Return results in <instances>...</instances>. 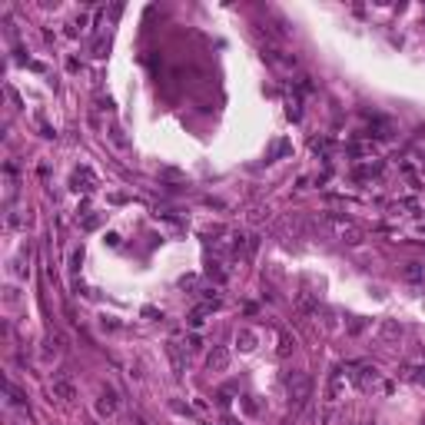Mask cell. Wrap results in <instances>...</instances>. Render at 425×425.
Listing matches in <instances>:
<instances>
[{
	"label": "cell",
	"instance_id": "cell-1",
	"mask_svg": "<svg viewBox=\"0 0 425 425\" xmlns=\"http://www.w3.org/2000/svg\"><path fill=\"white\" fill-rule=\"evenodd\" d=\"M286 389H289L292 402H306L309 392H313V382H309L306 372H292V375H286Z\"/></svg>",
	"mask_w": 425,
	"mask_h": 425
},
{
	"label": "cell",
	"instance_id": "cell-2",
	"mask_svg": "<svg viewBox=\"0 0 425 425\" xmlns=\"http://www.w3.org/2000/svg\"><path fill=\"white\" fill-rule=\"evenodd\" d=\"M53 399H60V402H73V399H77V385H73L70 375H63V372L53 379Z\"/></svg>",
	"mask_w": 425,
	"mask_h": 425
},
{
	"label": "cell",
	"instance_id": "cell-3",
	"mask_svg": "<svg viewBox=\"0 0 425 425\" xmlns=\"http://www.w3.org/2000/svg\"><path fill=\"white\" fill-rule=\"evenodd\" d=\"M206 366H210L212 372H223L226 366H229V352H226L223 346H212V352L206 356Z\"/></svg>",
	"mask_w": 425,
	"mask_h": 425
},
{
	"label": "cell",
	"instance_id": "cell-4",
	"mask_svg": "<svg viewBox=\"0 0 425 425\" xmlns=\"http://www.w3.org/2000/svg\"><path fill=\"white\" fill-rule=\"evenodd\" d=\"M93 186H97V179H93V173H90L87 166H80L77 173H73V190H77V193H80V190H83V193H90Z\"/></svg>",
	"mask_w": 425,
	"mask_h": 425
},
{
	"label": "cell",
	"instance_id": "cell-5",
	"mask_svg": "<svg viewBox=\"0 0 425 425\" xmlns=\"http://www.w3.org/2000/svg\"><path fill=\"white\" fill-rule=\"evenodd\" d=\"M166 356H169V362H173V372H176V375H183V372H186V362H183V349H179L176 342H166Z\"/></svg>",
	"mask_w": 425,
	"mask_h": 425
},
{
	"label": "cell",
	"instance_id": "cell-6",
	"mask_svg": "<svg viewBox=\"0 0 425 425\" xmlns=\"http://www.w3.org/2000/svg\"><path fill=\"white\" fill-rule=\"evenodd\" d=\"M402 279H409V282H425V266H422V263H405Z\"/></svg>",
	"mask_w": 425,
	"mask_h": 425
},
{
	"label": "cell",
	"instance_id": "cell-7",
	"mask_svg": "<svg viewBox=\"0 0 425 425\" xmlns=\"http://www.w3.org/2000/svg\"><path fill=\"white\" fill-rule=\"evenodd\" d=\"M369 130H372L369 136H379V140H389V136H392V126H389V120H382V116H372Z\"/></svg>",
	"mask_w": 425,
	"mask_h": 425
},
{
	"label": "cell",
	"instance_id": "cell-8",
	"mask_svg": "<svg viewBox=\"0 0 425 425\" xmlns=\"http://www.w3.org/2000/svg\"><path fill=\"white\" fill-rule=\"evenodd\" d=\"M113 409H116V392L103 389V399L97 402V412H100V415H113Z\"/></svg>",
	"mask_w": 425,
	"mask_h": 425
},
{
	"label": "cell",
	"instance_id": "cell-9",
	"mask_svg": "<svg viewBox=\"0 0 425 425\" xmlns=\"http://www.w3.org/2000/svg\"><path fill=\"white\" fill-rule=\"evenodd\" d=\"M379 336L385 339V342H392V339H399V336H402V325L395 322V319H385V322L379 325Z\"/></svg>",
	"mask_w": 425,
	"mask_h": 425
},
{
	"label": "cell",
	"instance_id": "cell-10",
	"mask_svg": "<svg viewBox=\"0 0 425 425\" xmlns=\"http://www.w3.org/2000/svg\"><path fill=\"white\" fill-rule=\"evenodd\" d=\"M339 392H342V372H336V375L329 379V389H325V399H329V402H336V399H339Z\"/></svg>",
	"mask_w": 425,
	"mask_h": 425
},
{
	"label": "cell",
	"instance_id": "cell-11",
	"mask_svg": "<svg viewBox=\"0 0 425 425\" xmlns=\"http://www.w3.org/2000/svg\"><path fill=\"white\" fill-rule=\"evenodd\" d=\"M382 169V163H362V166H356V179H369V176H375Z\"/></svg>",
	"mask_w": 425,
	"mask_h": 425
},
{
	"label": "cell",
	"instance_id": "cell-12",
	"mask_svg": "<svg viewBox=\"0 0 425 425\" xmlns=\"http://www.w3.org/2000/svg\"><path fill=\"white\" fill-rule=\"evenodd\" d=\"M236 342H239V349H253V346H256V332L239 329V332H236Z\"/></svg>",
	"mask_w": 425,
	"mask_h": 425
},
{
	"label": "cell",
	"instance_id": "cell-13",
	"mask_svg": "<svg viewBox=\"0 0 425 425\" xmlns=\"http://www.w3.org/2000/svg\"><path fill=\"white\" fill-rule=\"evenodd\" d=\"M44 346H47V349H44V359H50V356H56V352H60V339H47Z\"/></svg>",
	"mask_w": 425,
	"mask_h": 425
},
{
	"label": "cell",
	"instance_id": "cell-14",
	"mask_svg": "<svg viewBox=\"0 0 425 425\" xmlns=\"http://www.w3.org/2000/svg\"><path fill=\"white\" fill-rule=\"evenodd\" d=\"M106 50H110L106 40H97V44H93V56H106Z\"/></svg>",
	"mask_w": 425,
	"mask_h": 425
},
{
	"label": "cell",
	"instance_id": "cell-15",
	"mask_svg": "<svg viewBox=\"0 0 425 425\" xmlns=\"http://www.w3.org/2000/svg\"><path fill=\"white\" fill-rule=\"evenodd\" d=\"M415 379H419V382L425 385V369H419V375H415Z\"/></svg>",
	"mask_w": 425,
	"mask_h": 425
},
{
	"label": "cell",
	"instance_id": "cell-16",
	"mask_svg": "<svg viewBox=\"0 0 425 425\" xmlns=\"http://www.w3.org/2000/svg\"><path fill=\"white\" fill-rule=\"evenodd\" d=\"M87 425H97V422H93V419H87Z\"/></svg>",
	"mask_w": 425,
	"mask_h": 425
},
{
	"label": "cell",
	"instance_id": "cell-17",
	"mask_svg": "<svg viewBox=\"0 0 425 425\" xmlns=\"http://www.w3.org/2000/svg\"><path fill=\"white\" fill-rule=\"evenodd\" d=\"M422 166H425V159H422Z\"/></svg>",
	"mask_w": 425,
	"mask_h": 425
}]
</instances>
